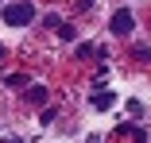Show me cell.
I'll use <instances>...</instances> for the list:
<instances>
[{
    "label": "cell",
    "instance_id": "6da1fadb",
    "mask_svg": "<svg viewBox=\"0 0 151 143\" xmlns=\"http://www.w3.org/2000/svg\"><path fill=\"white\" fill-rule=\"evenodd\" d=\"M35 19V8L27 4V0H8V8H4V23H12V27H27Z\"/></svg>",
    "mask_w": 151,
    "mask_h": 143
},
{
    "label": "cell",
    "instance_id": "7a4b0ae2",
    "mask_svg": "<svg viewBox=\"0 0 151 143\" xmlns=\"http://www.w3.org/2000/svg\"><path fill=\"white\" fill-rule=\"evenodd\" d=\"M109 27H112V35H132V27H136V16H132V12H112Z\"/></svg>",
    "mask_w": 151,
    "mask_h": 143
},
{
    "label": "cell",
    "instance_id": "3957f363",
    "mask_svg": "<svg viewBox=\"0 0 151 143\" xmlns=\"http://www.w3.org/2000/svg\"><path fill=\"white\" fill-rule=\"evenodd\" d=\"M4 85H8V89H27L31 77H27V74H4Z\"/></svg>",
    "mask_w": 151,
    "mask_h": 143
},
{
    "label": "cell",
    "instance_id": "277c9868",
    "mask_svg": "<svg viewBox=\"0 0 151 143\" xmlns=\"http://www.w3.org/2000/svg\"><path fill=\"white\" fill-rule=\"evenodd\" d=\"M120 135H128V139H136V143H147V132H143L139 124H124V128H120Z\"/></svg>",
    "mask_w": 151,
    "mask_h": 143
},
{
    "label": "cell",
    "instance_id": "5b68a950",
    "mask_svg": "<svg viewBox=\"0 0 151 143\" xmlns=\"http://www.w3.org/2000/svg\"><path fill=\"white\" fill-rule=\"evenodd\" d=\"M112 104H116V97H112L109 89H105V93H101V89L93 93V108H101V112H105V108H112Z\"/></svg>",
    "mask_w": 151,
    "mask_h": 143
},
{
    "label": "cell",
    "instance_id": "8992f818",
    "mask_svg": "<svg viewBox=\"0 0 151 143\" xmlns=\"http://www.w3.org/2000/svg\"><path fill=\"white\" fill-rule=\"evenodd\" d=\"M27 101H47V89H43V85H27Z\"/></svg>",
    "mask_w": 151,
    "mask_h": 143
},
{
    "label": "cell",
    "instance_id": "52a82bcc",
    "mask_svg": "<svg viewBox=\"0 0 151 143\" xmlns=\"http://www.w3.org/2000/svg\"><path fill=\"white\" fill-rule=\"evenodd\" d=\"M78 8H81V12H85V8H93V0H78Z\"/></svg>",
    "mask_w": 151,
    "mask_h": 143
},
{
    "label": "cell",
    "instance_id": "ba28073f",
    "mask_svg": "<svg viewBox=\"0 0 151 143\" xmlns=\"http://www.w3.org/2000/svg\"><path fill=\"white\" fill-rule=\"evenodd\" d=\"M8 143H23V139H8Z\"/></svg>",
    "mask_w": 151,
    "mask_h": 143
},
{
    "label": "cell",
    "instance_id": "9c48e42d",
    "mask_svg": "<svg viewBox=\"0 0 151 143\" xmlns=\"http://www.w3.org/2000/svg\"><path fill=\"white\" fill-rule=\"evenodd\" d=\"M0 58H4V46H0Z\"/></svg>",
    "mask_w": 151,
    "mask_h": 143
}]
</instances>
